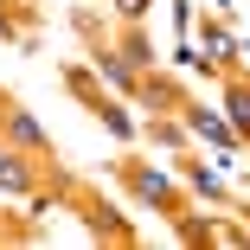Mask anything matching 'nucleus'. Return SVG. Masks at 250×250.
I'll return each instance as SVG.
<instances>
[{
    "instance_id": "obj_1",
    "label": "nucleus",
    "mask_w": 250,
    "mask_h": 250,
    "mask_svg": "<svg viewBox=\"0 0 250 250\" xmlns=\"http://www.w3.org/2000/svg\"><path fill=\"white\" fill-rule=\"evenodd\" d=\"M122 180L135 186V199H147V206H161V212H173V218L186 212V206H180V192H173V186H167L154 167H122Z\"/></svg>"
},
{
    "instance_id": "obj_2",
    "label": "nucleus",
    "mask_w": 250,
    "mask_h": 250,
    "mask_svg": "<svg viewBox=\"0 0 250 250\" xmlns=\"http://www.w3.org/2000/svg\"><path fill=\"white\" fill-rule=\"evenodd\" d=\"M0 122H7V135H13V141L26 147V154H39V161L52 154V141H45V128H39V122H32L26 109H13V103H0Z\"/></svg>"
},
{
    "instance_id": "obj_3",
    "label": "nucleus",
    "mask_w": 250,
    "mask_h": 250,
    "mask_svg": "<svg viewBox=\"0 0 250 250\" xmlns=\"http://www.w3.org/2000/svg\"><path fill=\"white\" fill-rule=\"evenodd\" d=\"M135 96H141L147 109H180V103H186V90H180L173 77H154V71H141V83H135Z\"/></svg>"
},
{
    "instance_id": "obj_4",
    "label": "nucleus",
    "mask_w": 250,
    "mask_h": 250,
    "mask_svg": "<svg viewBox=\"0 0 250 250\" xmlns=\"http://www.w3.org/2000/svg\"><path fill=\"white\" fill-rule=\"evenodd\" d=\"M180 109H186V128H192V135H206V141H218V147H231V141H237V128H231V122H218L212 109H192V103H180Z\"/></svg>"
},
{
    "instance_id": "obj_5",
    "label": "nucleus",
    "mask_w": 250,
    "mask_h": 250,
    "mask_svg": "<svg viewBox=\"0 0 250 250\" xmlns=\"http://www.w3.org/2000/svg\"><path fill=\"white\" fill-rule=\"evenodd\" d=\"M0 192H7V199H26L32 192V167L20 154H7V147H0Z\"/></svg>"
},
{
    "instance_id": "obj_6",
    "label": "nucleus",
    "mask_w": 250,
    "mask_h": 250,
    "mask_svg": "<svg viewBox=\"0 0 250 250\" xmlns=\"http://www.w3.org/2000/svg\"><path fill=\"white\" fill-rule=\"evenodd\" d=\"M225 109H231V128L250 141V83H231L225 90Z\"/></svg>"
},
{
    "instance_id": "obj_7",
    "label": "nucleus",
    "mask_w": 250,
    "mask_h": 250,
    "mask_svg": "<svg viewBox=\"0 0 250 250\" xmlns=\"http://www.w3.org/2000/svg\"><path fill=\"white\" fill-rule=\"evenodd\" d=\"M116 52H122L135 71H154V52H147V39H141V32H122V45H116Z\"/></svg>"
},
{
    "instance_id": "obj_8",
    "label": "nucleus",
    "mask_w": 250,
    "mask_h": 250,
    "mask_svg": "<svg viewBox=\"0 0 250 250\" xmlns=\"http://www.w3.org/2000/svg\"><path fill=\"white\" fill-rule=\"evenodd\" d=\"M186 180H192V192H206L212 206H231V192H225V186H218V180H212L206 167H186Z\"/></svg>"
},
{
    "instance_id": "obj_9",
    "label": "nucleus",
    "mask_w": 250,
    "mask_h": 250,
    "mask_svg": "<svg viewBox=\"0 0 250 250\" xmlns=\"http://www.w3.org/2000/svg\"><path fill=\"white\" fill-rule=\"evenodd\" d=\"M96 116H103V122H109V128H116V135H135V122H128V116H122V109H116V103H96Z\"/></svg>"
},
{
    "instance_id": "obj_10",
    "label": "nucleus",
    "mask_w": 250,
    "mask_h": 250,
    "mask_svg": "<svg viewBox=\"0 0 250 250\" xmlns=\"http://www.w3.org/2000/svg\"><path fill=\"white\" fill-rule=\"evenodd\" d=\"M147 7H154V0H116V13H122V20H141Z\"/></svg>"
},
{
    "instance_id": "obj_11",
    "label": "nucleus",
    "mask_w": 250,
    "mask_h": 250,
    "mask_svg": "<svg viewBox=\"0 0 250 250\" xmlns=\"http://www.w3.org/2000/svg\"><path fill=\"white\" fill-rule=\"evenodd\" d=\"M0 7H7V0H0Z\"/></svg>"
}]
</instances>
